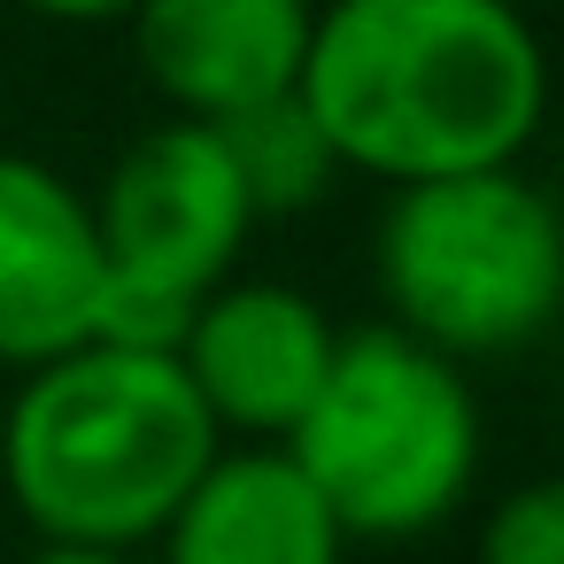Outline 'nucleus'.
<instances>
[{
	"label": "nucleus",
	"mask_w": 564,
	"mask_h": 564,
	"mask_svg": "<svg viewBox=\"0 0 564 564\" xmlns=\"http://www.w3.org/2000/svg\"><path fill=\"white\" fill-rule=\"evenodd\" d=\"M302 109L340 171L425 186L518 171L549 109L541 32L495 0H317Z\"/></svg>",
	"instance_id": "obj_1"
},
{
	"label": "nucleus",
	"mask_w": 564,
	"mask_h": 564,
	"mask_svg": "<svg viewBox=\"0 0 564 564\" xmlns=\"http://www.w3.org/2000/svg\"><path fill=\"white\" fill-rule=\"evenodd\" d=\"M217 425L194 402L178 356L70 348L24 371L0 417V479L40 541L140 549L186 502L217 456Z\"/></svg>",
	"instance_id": "obj_2"
},
{
	"label": "nucleus",
	"mask_w": 564,
	"mask_h": 564,
	"mask_svg": "<svg viewBox=\"0 0 564 564\" xmlns=\"http://www.w3.org/2000/svg\"><path fill=\"white\" fill-rule=\"evenodd\" d=\"M279 448L348 541H417L456 518L479 479V394L441 348L356 325L333 340L325 387Z\"/></svg>",
	"instance_id": "obj_3"
},
{
	"label": "nucleus",
	"mask_w": 564,
	"mask_h": 564,
	"mask_svg": "<svg viewBox=\"0 0 564 564\" xmlns=\"http://www.w3.org/2000/svg\"><path fill=\"white\" fill-rule=\"evenodd\" d=\"M387 325L464 356L533 348L564 302V225L525 171H464L394 186L371 232Z\"/></svg>",
	"instance_id": "obj_4"
},
{
	"label": "nucleus",
	"mask_w": 564,
	"mask_h": 564,
	"mask_svg": "<svg viewBox=\"0 0 564 564\" xmlns=\"http://www.w3.org/2000/svg\"><path fill=\"white\" fill-rule=\"evenodd\" d=\"M86 209H94V240H101V279L163 294V302H194V310L232 279V263L256 232V209H248L217 132L186 124V117L148 124L109 163V178Z\"/></svg>",
	"instance_id": "obj_5"
},
{
	"label": "nucleus",
	"mask_w": 564,
	"mask_h": 564,
	"mask_svg": "<svg viewBox=\"0 0 564 564\" xmlns=\"http://www.w3.org/2000/svg\"><path fill=\"white\" fill-rule=\"evenodd\" d=\"M333 317L286 286V279H225L178 348V371L194 387V402L209 410L217 441L240 448H279L294 433V417L310 410V394L325 387L333 364Z\"/></svg>",
	"instance_id": "obj_6"
},
{
	"label": "nucleus",
	"mask_w": 564,
	"mask_h": 564,
	"mask_svg": "<svg viewBox=\"0 0 564 564\" xmlns=\"http://www.w3.org/2000/svg\"><path fill=\"white\" fill-rule=\"evenodd\" d=\"M310 24L317 0H140L132 55L171 117L225 124L302 86Z\"/></svg>",
	"instance_id": "obj_7"
},
{
	"label": "nucleus",
	"mask_w": 564,
	"mask_h": 564,
	"mask_svg": "<svg viewBox=\"0 0 564 564\" xmlns=\"http://www.w3.org/2000/svg\"><path fill=\"white\" fill-rule=\"evenodd\" d=\"M101 240L86 194L40 163L0 148V364L40 371L94 333Z\"/></svg>",
	"instance_id": "obj_8"
},
{
	"label": "nucleus",
	"mask_w": 564,
	"mask_h": 564,
	"mask_svg": "<svg viewBox=\"0 0 564 564\" xmlns=\"http://www.w3.org/2000/svg\"><path fill=\"white\" fill-rule=\"evenodd\" d=\"M163 564H340L348 533L286 448H217L155 533Z\"/></svg>",
	"instance_id": "obj_9"
},
{
	"label": "nucleus",
	"mask_w": 564,
	"mask_h": 564,
	"mask_svg": "<svg viewBox=\"0 0 564 564\" xmlns=\"http://www.w3.org/2000/svg\"><path fill=\"white\" fill-rule=\"evenodd\" d=\"M209 132H217V148H225V163H232V178H240L256 225H263V217H302V209H317V202L333 194V178H340V163H333L317 117L302 109V94H279V101H263V109H248V117H225V124H209Z\"/></svg>",
	"instance_id": "obj_10"
},
{
	"label": "nucleus",
	"mask_w": 564,
	"mask_h": 564,
	"mask_svg": "<svg viewBox=\"0 0 564 564\" xmlns=\"http://www.w3.org/2000/svg\"><path fill=\"white\" fill-rule=\"evenodd\" d=\"M479 564H564V487L525 479L479 525Z\"/></svg>",
	"instance_id": "obj_11"
},
{
	"label": "nucleus",
	"mask_w": 564,
	"mask_h": 564,
	"mask_svg": "<svg viewBox=\"0 0 564 564\" xmlns=\"http://www.w3.org/2000/svg\"><path fill=\"white\" fill-rule=\"evenodd\" d=\"M17 9H32L47 24H132L140 0H17Z\"/></svg>",
	"instance_id": "obj_12"
},
{
	"label": "nucleus",
	"mask_w": 564,
	"mask_h": 564,
	"mask_svg": "<svg viewBox=\"0 0 564 564\" xmlns=\"http://www.w3.org/2000/svg\"><path fill=\"white\" fill-rule=\"evenodd\" d=\"M24 564H140L132 549H63V541H40Z\"/></svg>",
	"instance_id": "obj_13"
},
{
	"label": "nucleus",
	"mask_w": 564,
	"mask_h": 564,
	"mask_svg": "<svg viewBox=\"0 0 564 564\" xmlns=\"http://www.w3.org/2000/svg\"><path fill=\"white\" fill-rule=\"evenodd\" d=\"M495 9H518V17H533V9H541V0H495Z\"/></svg>",
	"instance_id": "obj_14"
}]
</instances>
